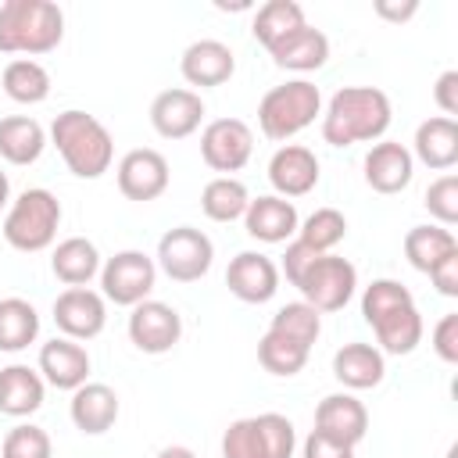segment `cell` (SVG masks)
Here are the masks:
<instances>
[{
  "label": "cell",
  "mask_w": 458,
  "mask_h": 458,
  "mask_svg": "<svg viewBox=\"0 0 458 458\" xmlns=\"http://www.w3.org/2000/svg\"><path fill=\"white\" fill-rule=\"evenodd\" d=\"M39 336V315L21 297L0 301V351H25Z\"/></svg>",
  "instance_id": "cell-33"
},
{
  "label": "cell",
  "mask_w": 458,
  "mask_h": 458,
  "mask_svg": "<svg viewBox=\"0 0 458 458\" xmlns=\"http://www.w3.org/2000/svg\"><path fill=\"white\" fill-rule=\"evenodd\" d=\"M372 333H376L383 354H411L422 344V315L415 304H404V308L383 315L379 322H372Z\"/></svg>",
  "instance_id": "cell-29"
},
{
  "label": "cell",
  "mask_w": 458,
  "mask_h": 458,
  "mask_svg": "<svg viewBox=\"0 0 458 458\" xmlns=\"http://www.w3.org/2000/svg\"><path fill=\"white\" fill-rule=\"evenodd\" d=\"M272 333H283L304 347H311L322 333V311H315L308 301H293V304H283L276 315H272Z\"/></svg>",
  "instance_id": "cell-37"
},
{
  "label": "cell",
  "mask_w": 458,
  "mask_h": 458,
  "mask_svg": "<svg viewBox=\"0 0 458 458\" xmlns=\"http://www.w3.org/2000/svg\"><path fill=\"white\" fill-rule=\"evenodd\" d=\"M225 286L243 304H265L279 290V265L268 254L240 250L225 268Z\"/></svg>",
  "instance_id": "cell-14"
},
{
  "label": "cell",
  "mask_w": 458,
  "mask_h": 458,
  "mask_svg": "<svg viewBox=\"0 0 458 458\" xmlns=\"http://www.w3.org/2000/svg\"><path fill=\"white\" fill-rule=\"evenodd\" d=\"M426 276L433 279V286H437L444 297H458V250L447 254L440 265H433Z\"/></svg>",
  "instance_id": "cell-45"
},
{
  "label": "cell",
  "mask_w": 458,
  "mask_h": 458,
  "mask_svg": "<svg viewBox=\"0 0 458 458\" xmlns=\"http://www.w3.org/2000/svg\"><path fill=\"white\" fill-rule=\"evenodd\" d=\"M4 93L14 104H43L50 97V72L32 61V57H18L4 68Z\"/></svg>",
  "instance_id": "cell-32"
},
{
  "label": "cell",
  "mask_w": 458,
  "mask_h": 458,
  "mask_svg": "<svg viewBox=\"0 0 458 458\" xmlns=\"http://www.w3.org/2000/svg\"><path fill=\"white\" fill-rule=\"evenodd\" d=\"M43 376L29 365H7L0 369V411L11 419H25L32 411H39L43 404Z\"/></svg>",
  "instance_id": "cell-26"
},
{
  "label": "cell",
  "mask_w": 458,
  "mask_h": 458,
  "mask_svg": "<svg viewBox=\"0 0 458 458\" xmlns=\"http://www.w3.org/2000/svg\"><path fill=\"white\" fill-rule=\"evenodd\" d=\"M333 376L347 386V390H372L383 383L386 376V361L383 351L372 344H344L333 354Z\"/></svg>",
  "instance_id": "cell-23"
},
{
  "label": "cell",
  "mask_w": 458,
  "mask_h": 458,
  "mask_svg": "<svg viewBox=\"0 0 458 458\" xmlns=\"http://www.w3.org/2000/svg\"><path fill=\"white\" fill-rule=\"evenodd\" d=\"M250 197H247V186L233 175H218L204 186L200 193V211L211 218V222H233V218H243Z\"/></svg>",
  "instance_id": "cell-34"
},
{
  "label": "cell",
  "mask_w": 458,
  "mask_h": 458,
  "mask_svg": "<svg viewBox=\"0 0 458 458\" xmlns=\"http://www.w3.org/2000/svg\"><path fill=\"white\" fill-rule=\"evenodd\" d=\"M426 211L444 229H451L458 222V175L454 172H447V175H440L426 186Z\"/></svg>",
  "instance_id": "cell-40"
},
{
  "label": "cell",
  "mask_w": 458,
  "mask_h": 458,
  "mask_svg": "<svg viewBox=\"0 0 458 458\" xmlns=\"http://www.w3.org/2000/svg\"><path fill=\"white\" fill-rule=\"evenodd\" d=\"M154 283H157V261L143 250H118L100 265L104 297L122 308H136L140 301H147Z\"/></svg>",
  "instance_id": "cell-8"
},
{
  "label": "cell",
  "mask_w": 458,
  "mask_h": 458,
  "mask_svg": "<svg viewBox=\"0 0 458 458\" xmlns=\"http://www.w3.org/2000/svg\"><path fill=\"white\" fill-rule=\"evenodd\" d=\"M57 225H61V200L50 190L32 186V190L18 193V200L7 208L4 240L21 254H36L54 243Z\"/></svg>",
  "instance_id": "cell-4"
},
{
  "label": "cell",
  "mask_w": 458,
  "mask_h": 458,
  "mask_svg": "<svg viewBox=\"0 0 458 458\" xmlns=\"http://www.w3.org/2000/svg\"><path fill=\"white\" fill-rule=\"evenodd\" d=\"M458 250V240H454V233L451 229H444V225H415V229H408V236H404V258L411 261V268H419V272H429L433 265H440L447 254H454Z\"/></svg>",
  "instance_id": "cell-30"
},
{
  "label": "cell",
  "mask_w": 458,
  "mask_h": 458,
  "mask_svg": "<svg viewBox=\"0 0 458 458\" xmlns=\"http://www.w3.org/2000/svg\"><path fill=\"white\" fill-rule=\"evenodd\" d=\"M50 140L57 147V154L64 157L68 172L79 179H100L111 161H114V140L104 129V122H97L86 111H61L50 125Z\"/></svg>",
  "instance_id": "cell-2"
},
{
  "label": "cell",
  "mask_w": 458,
  "mask_h": 458,
  "mask_svg": "<svg viewBox=\"0 0 458 458\" xmlns=\"http://www.w3.org/2000/svg\"><path fill=\"white\" fill-rule=\"evenodd\" d=\"M215 261L211 240L193 225H175L157 240V268L175 283H197Z\"/></svg>",
  "instance_id": "cell-7"
},
{
  "label": "cell",
  "mask_w": 458,
  "mask_h": 458,
  "mask_svg": "<svg viewBox=\"0 0 458 458\" xmlns=\"http://www.w3.org/2000/svg\"><path fill=\"white\" fill-rule=\"evenodd\" d=\"M0 458H54V444H50L47 429L21 422V426L7 429V437L0 444Z\"/></svg>",
  "instance_id": "cell-39"
},
{
  "label": "cell",
  "mask_w": 458,
  "mask_h": 458,
  "mask_svg": "<svg viewBox=\"0 0 458 458\" xmlns=\"http://www.w3.org/2000/svg\"><path fill=\"white\" fill-rule=\"evenodd\" d=\"M322 111V93L308 79H290L283 86H272L258 104V125L268 140H290L301 129L315 122Z\"/></svg>",
  "instance_id": "cell-5"
},
{
  "label": "cell",
  "mask_w": 458,
  "mask_h": 458,
  "mask_svg": "<svg viewBox=\"0 0 458 458\" xmlns=\"http://www.w3.org/2000/svg\"><path fill=\"white\" fill-rule=\"evenodd\" d=\"M104 322H107L104 293L89 286H68L54 297V326L68 340H93L104 333Z\"/></svg>",
  "instance_id": "cell-11"
},
{
  "label": "cell",
  "mask_w": 458,
  "mask_h": 458,
  "mask_svg": "<svg viewBox=\"0 0 458 458\" xmlns=\"http://www.w3.org/2000/svg\"><path fill=\"white\" fill-rule=\"evenodd\" d=\"M243 225H247V233H250L254 240H261V243H286V240L297 233L301 218H297L293 200H283V197L268 193V197H258V200L247 204Z\"/></svg>",
  "instance_id": "cell-21"
},
{
  "label": "cell",
  "mask_w": 458,
  "mask_h": 458,
  "mask_svg": "<svg viewBox=\"0 0 458 458\" xmlns=\"http://www.w3.org/2000/svg\"><path fill=\"white\" fill-rule=\"evenodd\" d=\"M268 54H272V61H276L279 68H290V72H315V68H322L326 57H329V39H326V32H318V29H311V25H301V29H293L290 36H283L276 47H268Z\"/></svg>",
  "instance_id": "cell-25"
},
{
  "label": "cell",
  "mask_w": 458,
  "mask_h": 458,
  "mask_svg": "<svg viewBox=\"0 0 458 458\" xmlns=\"http://www.w3.org/2000/svg\"><path fill=\"white\" fill-rule=\"evenodd\" d=\"M404 304H415V297H411V290H408L404 283H397V279H372V283L365 286V293H361V315H365L369 326L379 322L383 315L404 308Z\"/></svg>",
  "instance_id": "cell-38"
},
{
  "label": "cell",
  "mask_w": 458,
  "mask_h": 458,
  "mask_svg": "<svg viewBox=\"0 0 458 458\" xmlns=\"http://www.w3.org/2000/svg\"><path fill=\"white\" fill-rule=\"evenodd\" d=\"M64 36V14L50 0L0 4V50L4 54H50Z\"/></svg>",
  "instance_id": "cell-3"
},
{
  "label": "cell",
  "mask_w": 458,
  "mask_h": 458,
  "mask_svg": "<svg viewBox=\"0 0 458 458\" xmlns=\"http://www.w3.org/2000/svg\"><path fill=\"white\" fill-rule=\"evenodd\" d=\"M315 433L354 447L369 433V411L354 394H329L315 408Z\"/></svg>",
  "instance_id": "cell-16"
},
{
  "label": "cell",
  "mask_w": 458,
  "mask_h": 458,
  "mask_svg": "<svg viewBox=\"0 0 458 458\" xmlns=\"http://www.w3.org/2000/svg\"><path fill=\"white\" fill-rule=\"evenodd\" d=\"M182 336V318L172 304L165 301H140L129 315V340L136 344V351L143 354H165L179 344Z\"/></svg>",
  "instance_id": "cell-12"
},
{
  "label": "cell",
  "mask_w": 458,
  "mask_h": 458,
  "mask_svg": "<svg viewBox=\"0 0 458 458\" xmlns=\"http://www.w3.org/2000/svg\"><path fill=\"white\" fill-rule=\"evenodd\" d=\"M318 258V250H311L308 243H301V240H293V243H286V254H283V276L297 286L301 283V276L308 272V265Z\"/></svg>",
  "instance_id": "cell-42"
},
{
  "label": "cell",
  "mask_w": 458,
  "mask_h": 458,
  "mask_svg": "<svg viewBox=\"0 0 458 458\" xmlns=\"http://www.w3.org/2000/svg\"><path fill=\"white\" fill-rule=\"evenodd\" d=\"M50 268L54 276L64 283V286H86L97 272H100V250L93 240L86 236H68L54 247V258H50Z\"/></svg>",
  "instance_id": "cell-27"
},
{
  "label": "cell",
  "mask_w": 458,
  "mask_h": 458,
  "mask_svg": "<svg viewBox=\"0 0 458 458\" xmlns=\"http://www.w3.org/2000/svg\"><path fill=\"white\" fill-rule=\"evenodd\" d=\"M254 154V132L240 118H215L200 132V157L215 172H240Z\"/></svg>",
  "instance_id": "cell-10"
},
{
  "label": "cell",
  "mask_w": 458,
  "mask_h": 458,
  "mask_svg": "<svg viewBox=\"0 0 458 458\" xmlns=\"http://www.w3.org/2000/svg\"><path fill=\"white\" fill-rule=\"evenodd\" d=\"M179 68H182V79H186L190 86L208 89V86H222V82L233 79L236 57H233V50H229L225 43H218V39H197V43H190V47L182 50Z\"/></svg>",
  "instance_id": "cell-20"
},
{
  "label": "cell",
  "mask_w": 458,
  "mask_h": 458,
  "mask_svg": "<svg viewBox=\"0 0 458 458\" xmlns=\"http://www.w3.org/2000/svg\"><path fill=\"white\" fill-rule=\"evenodd\" d=\"M344 236H347V218H344V211H336V208H315V211L297 225V240L308 243V247L318 250V254H329Z\"/></svg>",
  "instance_id": "cell-36"
},
{
  "label": "cell",
  "mask_w": 458,
  "mask_h": 458,
  "mask_svg": "<svg viewBox=\"0 0 458 458\" xmlns=\"http://www.w3.org/2000/svg\"><path fill=\"white\" fill-rule=\"evenodd\" d=\"M301 458H354V447L336 444V440H329V437L311 429L308 440L301 444Z\"/></svg>",
  "instance_id": "cell-43"
},
{
  "label": "cell",
  "mask_w": 458,
  "mask_h": 458,
  "mask_svg": "<svg viewBox=\"0 0 458 458\" xmlns=\"http://www.w3.org/2000/svg\"><path fill=\"white\" fill-rule=\"evenodd\" d=\"M308 351L311 347H304V344H297L283 333H272V329L258 340V361L272 376H297L308 365Z\"/></svg>",
  "instance_id": "cell-35"
},
{
  "label": "cell",
  "mask_w": 458,
  "mask_h": 458,
  "mask_svg": "<svg viewBox=\"0 0 458 458\" xmlns=\"http://www.w3.org/2000/svg\"><path fill=\"white\" fill-rule=\"evenodd\" d=\"M390 129V97L376 86H344L322 114V140L333 147L372 143Z\"/></svg>",
  "instance_id": "cell-1"
},
{
  "label": "cell",
  "mask_w": 458,
  "mask_h": 458,
  "mask_svg": "<svg viewBox=\"0 0 458 458\" xmlns=\"http://www.w3.org/2000/svg\"><path fill=\"white\" fill-rule=\"evenodd\" d=\"M39 376L57 390H79L89 376V354L79 340L54 336L39 347Z\"/></svg>",
  "instance_id": "cell-19"
},
{
  "label": "cell",
  "mask_w": 458,
  "mask_h": 458,
  "mask_svg": "<svg viewBox=\"0 0 458 458\" xmlns=\"http://www.w3.org/2000/svg\"><path fill=\"white\" fill-rule=\"evenodd\" d=\"M354 286H358V268L336 254H318L297 283L301 297L315 311H340L354 297Z\"/></svg>",
  "instance_id": "cell-9"
},
{
  "label": "cell",
  "mask_w": 458,
  "mask_h": 458,
  "mask_svg": "<svg viewBox=\"0 0 458 458\" xmlns=\"http://www.w3.org/2000/svg\"><path fill=\"white\" fill-rule=\"evenodd\" d=\"M168 161L161 150H150V147H140V150H129L122 161H118V190L125 200H157L165 190H168Z\"/></svg>",
  "instance_id": "cell-13"
},
{
  "label": "cell",
  "mask_w": 458,
  "mask_h": 458,
  "mask_svg": "<svg viewBox=\"0 0 458 458\" xmlns=\"http://www.w3.org/2000/svg\"><path fill=\"white\" fill-rule=\"evenodd\" d=\"M157 458H197L190 447H182V444H172V447H165V451H157Z\"/></svg>",
  "instance_id": "cell-47"
},
{
  "label": "cell",
  "mask_w": 458,
  "mask_h": 458,
  "mask_svg": "<svg viewBox=\"0 0 458 458\" xmlns=\"http://www.w3.org/2000/svg\"><path fill=\"white\" fill-rule=\"evenodd\" d=\"M68 411L75 429H82L86 437H100L118 419V394L107 383H82L79 390H72Z\"/></svg>",
  "instance_id": "cell-22"
},
{
  "label": "cell",
  "mask_w": 458,
  "mask_h": 458,
  "mask_svg": "<svg viewBox=\"0 0 458 458\" xmlns=\"http://www.w3.org/2000/svg\"><path fill=\"white\" fill-rule=\"evenodd\" d=\"M268 182L276 186V197L283 200L304 197L318 186V157L301 143H286L268 161Z\"/></svg>",
  "instance_id": "cell-17"
},
{
  "label": "cell",
  "mask_w": 458,
  "mask_h": 458,
  "mask_svg": "<svg viewBox=\"0 0 458 458\" xmlns=\"http://www.w3.org/2000/svg\"><path fill=\"white\" fill-rule=\"evenodd\" d=\"M433 100H437V107L444 111V118H454V114H458V72H454V68L437 79Z\"/></svg>",
  "instance_id": "cell-44"
},
{
  "label": "cell",
  "mask_w": 458,
  "mask_h": 458,
  "mask_svg": "<svg viewBox=\"0 0 458 458\" xmlns=\"http://www.w3.org/2000/svg\"><path fill=\"white\" fill-rule=\"evenodd\" d=\"M301 25H308V21H304V7H301L297 0H268V4L258 7L250 32H254V39L268 50V47H276L283 36H290V32L301 29Z\"/></svg>",
  "instance_id": "cell-31"
},
{
  "label": "cell",
  "mask_w": 458,
  "mask_h": 458,
  "mask_svg": "<svg viewBox=\"0 0 458 458\" xmlns=\"http://www.w3.org/2000/svg\"><path fill=\"white\" fill-rule=\"evenodd\" d=\"M200 118H204L200 93L182 89V86L157 93L154 104H150V125L165 140H186V136H193L200 129Z\"/></svg>",
  "instance_id": "cell-15"
},
{
  "label": "cell",
  "mask_w": 458,
  "mask_h": 458,
  "mask_svg": "<svg viewBox=\"0 0 458 458\" xmlns=\"http://www.w3.org/2000/svg\"><path fill=\"white\" fill-rule=\"evenodd\" d=\"M372 11H376L383 21H397V25H401V21H408V18L419 11V4H415V0H404V4H394V0H376V7H372Z\"/></svg>",
  "instance_id": "cell-46"
},
{
  "label": "cell",
  "mask_w": 458,
  "mask_h": 458,
  "mask_svg": "<svg viewBox=\"0 0 458 458\" xmlns=\"http://www.w3.org/2000/svg\"><path fill=\"white\" fill-rule=\"evenodd\" d=\"M415 157L433 168V172H447L458 165V122L454 118H426L415 129Z\"/></svg>",
  "instance_id": "cell-24"
},
{
  "label": "cell",
  "mask_w": 458,
  "mask_h": 458,
  "mask_svg": "<svg viewBox=\"0 0 458 458\" xmlns=\"http://www.w3.org/2000/svg\"><path fill=\"white\" fill-rule=\"evenodd\" d=\"M47 147V132L36 118L29 114H11V118H0V157L7 165H32L39 161Z\"/></svg>",
  "instance_id": "cell-28"
},
{
  "label": "cell",
  "mask_w": 458,
  "mask_h": 458,
  "mask_svg": "<svg viewBox=\"0 0 458 458\" xmlns=\"http://www.w3.org/2000/svg\"><path fill=\"white\" fill-rule=\"evenodd\" d=\"M433 351H437L447 365L458 361V315H454V311L444 315V318L433 326Z\"/></svg>",
  "instance_id": "cell-41"
},
{
  "label": "cell",
  "mask_w": 458,
  "mask_h": 458,
  "mask_svg": "<svg viewBox=\"0 0 458 458\" xmlns=\"http://www.w3.org/2000/svg\"><path fill=\"white\" fill-rule=\"evenodd\" d=\"M293 422L276 411L236 419L222 433V458H293Z\"/></svg>",
  "instance_id": "cell-6"
},
{
  "label": "cell",
  "mask_w": 458,
  "mask_h": 458,
  "mask_svg": "<svg viewBox=\"0 0 458 458\" xmlns=\"http://www.w3.org/2000/svg\"><path fill=\"white\" fill-rule=\"evenodd\" d=\"M411 172H415V157L397 140L372 143L365 154V182L376 193H401L411 182Z\"/></svg>",
  "instance_id": "cell-18"
},
{
  "label": "cell",
  "mask_w": 458,
  "mask_h": 458,
  "mask_svg": "<svg viewBox=\"0 0 458 458\" xmlns=\"http://www.w3.org/2000/svg\"><path fill=\"white\" fill-rule=\"evenodd\" d=\"M7 200H11V182H7V172H0V211L7 208Z\"/></svg>",
  "instance_id": "cell-48"
}]
</instances>
